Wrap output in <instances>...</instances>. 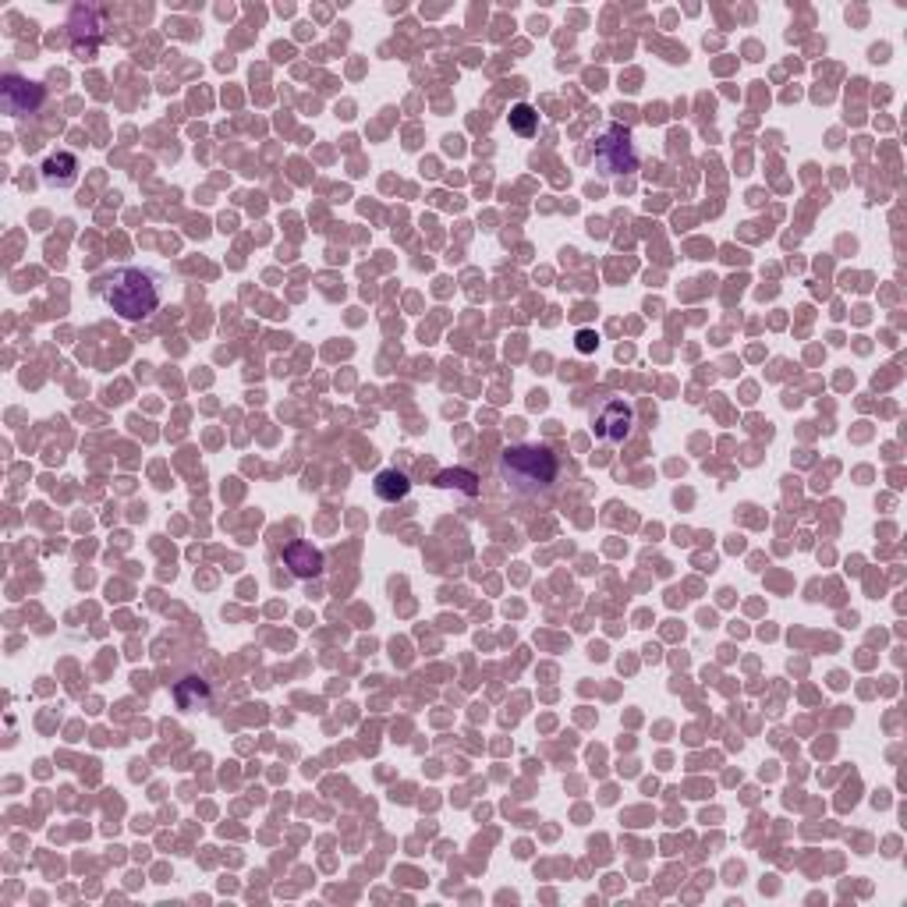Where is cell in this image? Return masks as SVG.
<instances>
[{"mask_svg":"<svg viewBox=\"0 0 907 907\" xmlns=\"http://www.w3.org/2000/svg\"><path fill=\"white\" fill-rule=\"evenodd\" d=\"M560 461L550 447L539 443H514L500 454V482L514 497H539L557 482Z\"/></svg>","mask_w":907,"mask_h":907,"instance_id":"obj_1","label":"cell"},{"mask_svg":"<svg viewBox=\"0 0 907 907\" xmlns=\"http://www.w3.org/2000/svg\"><path fill=\"white\" fill-rule=\"evenodd\" d=\"M103 298H107V305L121 319L142 323V319H149L156 309H160L163 291H160L156 273L139 270V266H125V270H114L107 280H103Z\"/></svg>","mask_w":907,"mask_h":907,"instance_id":"obj_2","label":"cell"},{"mask_svg":"<svg viewBox=\"0 0 907 907\" xmlns=\"http://www.w3.org/2000/svg\"><path fill=\"white\" fill-rule=\"evenodd\" d=\"M596 167L603 178H621L638 171V149L631 139V128L606 125L596 139Z\"/></svg>","mask_w":907,"mask_h":907,"instance_id":"obj_3","label":"cell"},{"mask_svg":"<svg viewBox=\"0 0 907 907\" xmlns=\"http://www.w3.org/2000/svg\"><path fill=\"white\" fill-rule=\"evenodd\" d=\"M0 100H4V110L11 117H32L39 107H43V86L39 82H29L22 75H8L4 86H0Z\"/></svg>","mask_w":907,"mask_h":907,"instance_id":"obj_4","label":"cell"},{"mask_svg":"<svg viewBox=\"0 0 907 907\" xmlns=\"http://www.w3.org/2000/svg\"><path fill=\"white\" fill-rule=\"evenodd\" d=\"M100 15H96L93 8H75L71 11V50H75V57H82V61H89V57H96V50H100Z\"/></svg>","mask_w":907,"mask_h":907,"instance_id":"obj_5","label":"cell"},{"mask_svg":"<svg viewBox=\"0 0 907 907\" xmlns=\"http://www.w3.org/2000/svg\"><path fill=\"white\" fill-rule=\"evenodd\" d=\"M280 557H284L287 571L295 574V578H302V582H312V578H319V574H323V567H326L323 550H319V546H312V543H305V539L287 543Z\"/></svg>","mask_w":907,"mask_h":907,"instance_id":"obj_6","label":"cell"},{"mask_svg":"<svg viewBox=\"0 0 907 907\" xmlns=\"http://www.w3.org/2000/svg\"><path fill=\"white\" fill-rule=\"evenodd\" d=\"M596 426H599V436H603V440L624 443L631 436V426H635V408L624 401H610L603 411H599Z\"/></svg>","mask_w":907,"mask_h":907,"instance_id":"obj_7","label":"cell"},{"mask_svg":"<svg viewBox=\"0 0 907 907\" xmlns=\"http://www.w3.org/2000/svg\"><path fill=\"white\" fill-rule=\"evenodd\" d=\"M43 181L50 188H71L78 181V156L75 153H54L43 163Z\"/></svg>","mask_w":907,"mask_h":907,"instance_id":"obj_8","label":"cell"},{"mask_svg":"<svg viewBox=\"0 0 907 907\" xmlns=\"http://www.w3.org/2000/svg\"><path fill=\"white\" fill-rule=\"evenodd\" d=\"M411 493V482L404 472H397V468H383L380 475H376V497L387 500V504H397V500H404Z\"/></svg>","mask_w":907,"mask_h":907,"instance_id":"obj_9","label":"cell"},{"mask_svg":"<svg viewBox=\"0 0 907 907\" xmlns=\"http://www.w3.org/2000/svg\"><path fill=\"white\" fill-rule=\"evenodd\" d=\"M174 698H178L181 709H199L202 702H210V688H206V681L202 677H185V681H178V688H174Z\"/></svg>","mask_w":907,"mask_h":907,"instance_id":"obj_10","label":"cell"},{"mask_svg":"<svg viewBox=\"0 0 907 907\" xmlns=\"http://www.w3.org/2000/svg\"><path fill=\"white\" fill-rule=\"evenodd\" d=\"M436 486L440 489H461L465 497H475V493H479V479H475L468 468H443V472L436 475Z\"/></svg>","mask_w":907,"mask_h":907,"instance_id":"obj_11","label":"cell"},{"mask_svg":"<svg viewBox=\"0 0 907 907\" xmlns=\"http://www.w3.org/2000/svg\"><path fill=\"white\" fill-rule=\"evenodd\" d=\"M511 128L521 135V139H532L535 128H539V114H535L528 103H518V107L511 110Z\"/></svg>","mask_w":907,"mask_h":907,"instance_id":"obj_12","label":"cell"},{"mask_svg":"<svg viewBox=\"0 0 907 907\" xmlns=\"http://www.w3.org/2000/svg\"><path fill=\"white\" fill-rule=\"evenodd\" d=\"M596 344H599V337L592 334V330H582V334H578V351H585V355L596 351Z\"/></svg>","mask_w":907,"mask_h":907,"instance_id":"obj_13","label":"cell"}]
</instances>
